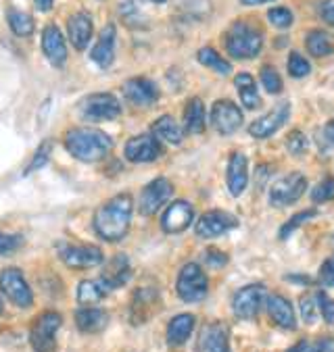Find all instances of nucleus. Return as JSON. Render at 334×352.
Listing matches in <instances>:
<instances>
[{"label": "nucleus", "instance_id": "1", "mask_svg": "<svg viewBox=\"0 0 334 352\" xmlns=\"http://www.w3.org/2000/svg\"><path fill=\"white\" fill-rule=\"evenodd\" d=\"M132 196L129 194H117L94 213V232L105 240V242H119L125 238L132 221Z\"/></svg>", "mask_w": 334, "mask_h": 352}, {"label": "nucleus", "instance_id": "2", "mask_svg": "<svg viewBox=\"0 0 334 352\" xmlns=\"http://www.w3.org/2000/svg\"><path fill=\"white\" fill-rule=\"evenodd\" d=\"M65 148L82 163H98L111 153L113 140L94 127H74L65 133Z\"/></svg>", "mask_w": 334, "mask_h": 352}, {"label": "nucleus", "instance_id": "3", "mask_svg": "<svg viewBox=\"0 0 334 352\" xmlns=\"http://www.w3.org/2000/svg\"><path fill=\"white\" fill-rule=\"evenodd\" d=\"M263 48V34L249 21H236L226 34V50L232 58H255Z\"/></svg>", "mask_w": 334, "mask_h": 352}, {"label": "nucleus", "instance_id": "4", "mask_svg": "<svg viewBox=\"0 0 334 352\" xmlns=\"http://www.w3.org/2000/svg\"><path fill=\"white\" fill-rule=\"evenodd\" d=\"M176 292L184 302H200L209 292V281L205 271L196 263H186L180 269L178 281H176Z\"/></svg>", "mask_w": 334, "mask_h": 352}, {"label": "nucleus", "instance_id": "5", "mask_svg": "<svg viewBox=\"0 0 334 352\" xmlns=\"http://www.w3.org/2000/svg\"><path fill=\"white\" fill-rule=\"evenodd\" d=\"M63 325V317L54 311H46L38 315L30 329V344L36 352H54L56 348V331Z\"/></svg>", "mask_w": 334, "mask_h": 352}, {"label": "nucleus", "instance_id": "6", "mask_svg": "<svg viewBox=\"0 0 334 352\" xmlns=\"http://www.w3.org/2000/svg\"><path fill=\"white\" fill-rule=\"evenodd\" d=\"M78 111L82 115V119L86 121H113L121 115V104L119 100L109 94V92H96L86 96L80 104Z\"/></svg>", "mask_w": 334, "mask_h": 352}, {"label": "nucleus", "instance_id": "7", "mask_svg": "<svg viewBox=\"0 0 334 352\" xmlns=\"http://www.w3.org/2000/svg\"><path fill=\"white\" fill-rule=\"evenodd\" d=\"M0 290H3V294L19 309H28L34 305V292L25 281L23 271L17 267H9L0 271Z\"/></svg>", "mask_w": 334, "mask_h": 352}, {"label": "nucleus", "instance_id": "8", "mask_svg": "<svg viewBox=\"0 0 334 352\" xmlns=\"http://www.w3.org/2000/svg\"><path fill=\"white\" fill-rule=\"evenodd\" d=\"M307 190V177L301 173H289L282 179H278L270 190V204L276 208H284L295 204Z\"/></svg>", "mask_w": 334, "mask_h": 352}, {"label": "nucleus", "instance_id": "9", "mask_svg": "<svg viewBox=\"0 0 334 352\" xmlns=\"http://www.w3.org/2000/svg\"><path fill=\"white\" fill-rule=\"evenodd\" d=\"M123 155L129 163H153L161 155V142L153 133L134 135L125 142Z\"/></svg>", "mask_w": 334, "mask_h": 352}, {"label": "nucleus", "instance_id": "10", "mask_svg": "<svg viewBox=\"0 0 334 352\" xmlns=\"http://www.w3.org/2000/svg\"><path fill=\"white\" fill-rule=\"evenodd\" d=\"M267 290L263 284H251L240 288L232 298V311L238 319H253L257 317L259 309L263 307Z\"/></svg>", "mask_w": 334, "mask_h": 352}, {"label": "nucleus", "instance_id": "11", "mask_svg": "<svg viewBox=\"0 0 334 352\" xmlns=\"http://www.w3.org/2000/svg\"><path fill=\"white\" fill-rule=\"evenodd\" d=\"M59 256L72 269H92L103 263V250L90 244H63Z\"/></svg>", "mask_w": 334, "mask_h": 352}, {"label": "nucleus", "instance_id": "12", "mask_svg": "<svg viewBox=\"0 0 334 352\" xmlns=\"http://www.w3.org/2000/svg\"><path fill=\"white\" fill-rule=\"evenodd\" d=\"M209 119H211V125H213V129L218 133L230 135L236 129H240V125H242V111L232 100L222 98V100L213 102Z\"/></svg>", "mask_w": 334, "mask_h": 352}, {"label": "nucleus", "instance_id": "13", "mask_svg": "<svg viewBox=\"0 0 334 352\" xmlns=\"http://www.w3.org/2000/svg\"><path fill=\"white\" fill-rule=\"evenodd\" d=\"M234 228H238V219L234 215L226 213V210H209V213L200 215V219L194 226V232L198 238L211 240V238H218Z\"/></svg>", "mask_w": 334, "mask_h": 352}, {"label": "nucleus", "instance_id": "14", "mask_svg": "<svg viewBox=\"0 0 334 352\" xmlns=\"http://www.w3.org/2000/svg\"><path fill=\"white\" fill-rule=\"evenodd\" d=\"M291 117V104L284 100V102H278L270 113L255 119L251 125H249V133L257 140H265V138H270L274 135Z\"/></svg>", "mask_w": 334, "mask_h": 352}, {"label": "nucleus", "instance_id": "15", "mask_svg": "<svg viewBox=\"0 0 334 352\" xmlns=\"http://www.w3.org/2000/svg\"><path fill=\"white\" fill-rule=\"evenodd\" d=\"M174 194V186L165 179V177H157L153 179L149 186L143 188V194H140V215L145 217H151L155 215L157 210L171 198Z\"/></svg>", "mask_w": 334, "mask_h": 352}, {"label": "nucleus", "instance_id": "16", "mask_svg": "<svg viewBox=\"0 0 334 352\" xmlns=\"http://www.w3.org/2000/svg\"><path fill=\"white\" fill-rule=\"evenodd\" d=\"M198 352H230V329L226 323L216 321L200 329L198 342H196Z\"/></svg>", "mask_w": 334, "mask_h": 352}, {"label": "nucleus", "instance_id": "17", "mask_svg": "<svg viewBox=\"0 0 334 352\" xmlns=\"http://www.w3.org/2000/svg\"><path fill=\"white\" fill-rule=\"evenodd\" d=\"M159 294L155 288H138L129 302V321L134 325L147 323L159 307Z\"/></svg>", "mask_w": 334, "mask_h": 352}, {"label": "nucleus", "instance_id": "18", "mask_svg": "<svg viewBox=\"0 0 334 352\" xmlns=\"http://www.w3.org/2000/svg\"><path fill=\"white\" fill-rule=\"evenodd\" d=\"M192 219H194L192 204L186 200H176L165 208V213L161 217V228L167 234H180L192 223Z\"/></svg>", "mask_w": 334, "mask_h": 352}, {"label": "nucleus", "instance_id": "19", "mask_svg": "<svg viewBox=\"0 0 334 352\" xmlns=\"http://www.w3.org/2000/svg\"><path fill=\"white\" fill-rule=\"evenodd\" d=\"M125 98L136 107H151L159 98V88L149 78H132L123 84Z\"/></svg>", "mask_w": 334, "mask_h": 352}, {"label": "nucleus", "instance_id": "20", "mask_svg": "<svg viewBox=\"0 0 334 352\" xmlns=\"http://www.w3.org/2000/svg\"><path fill=\"white\" fill-rule=\"evenodd\" d=\"M42 52L48 58L52 67H63L67 60V46H65V36L56 25H46L42 32Z\"/></svg>", "mask_w": 334, "mask_h": 352}, {"label": "nucleus", "instance_id": "21", "mask_svg": "<svg viewBox=\"0 0 334 352\" xmlns=\"http://www.w3.org/2000/svg\"><path fill=\"white\" fill-rule=\"evenodd\" d=\"M267 315H270V319L282 327V329H295L297 327V317H295V311H293V305L278 296V294H267L265 296V302H263Z\"/></svg>", "mask_w": 334, "mask_h": 352}, {"label": "nucleus", "instance_id": "22", "mask_svg": "<svg viewBox=\"0 0 334 352\" xmlns=\"http://www.w3.org/2000/svg\"><path fill=\"white\" fill-rule=\"evenodd\" d=\"M92 19L88 13L80 11L74 13L70 19H67V36H70V42L74 44L76 50H86L90 40H92Z\"/></svg>", "mask_w": 334, "mask_h": 352}, {"label": "nucleus", "instance_id": "23", "mask_svg": "<svg viewBox=\"0 0 334 352\" xmlns=\"http://www.w3.org/2000/svg\"><path fill=\"white\" fill-rule=\"evenodd\" d=\"M115 25L113 23H107L103 28V32L98 34V40L94 44V48L90 50V58L92 63H96L101 69H107L111 67L113 58H115Z\"/></svg>", "mask_w": 334, "mask_h": 352}, {"label": "nucleus", "instance_id": "24", "mask_svg": "<svg viewBox=\"0 0 334 352\" xmlns=\"http://www.w3.org/2000/svg\"><path fill=\"white\" fill-rule=\"evenodd\" d=\"M129 273H132V269H129V258L125 256V254H115L111 261H109V265L105 267V271H103V275H101V281L105 284V288L111 292V290H115V288H121L125 281L129 279Z\"/></svg>", "mask_w": 334, "mask_h": 352}, {"label": "nucleus", "instance_id": "25", "mask_svg": "<svg viewBox=\"0 0 334 352\" xmlns=\"http://www.w3.org/2000/svg\"><path fill=\"white\" fill-rule=\"evenodd\" d=\"M226 179H228V190L232 196H240L247 190V186H249V163H247L244 155L234 153L230 157Z\"/></svg>", "mask_w": 334, "mask_h": 352}, {"label": "nucleus", "instance_id": "26", "mask_svg": "<svg viewBox=\"0 0 334 352\" xmlns=\"http://www.w3.org/2000/svg\"><path fill=\"white\" fill-rule=\"evenodd\" d=\"M109 315L103 309L96 307H82L76 311V325L84 333H98L107 327Z\"/></svg>", "mask_w": 334, "mask_h": 352}, {"label": "nucleus", "instance_id": "27", "mask_svg": "<svg viewBox=\"0 0 334 352\" xmlns=\"http://www.w3.org/2000/svg\"><path fill=\"white\" fill-rule=\"evenodd\" d=\"M194 329V317L190 313H182V315H176L169 325H167V344L178 348L182 344H186V340L190 338Z\"/></svg>", "mask_w": 334, "mask_h": 352}, {"label": "nucleus", "instance_id": "28", "mask_svg": "<svg viewBox=\"0 0 334 352\" xmlns=\"http://www.w3.org/2000/svg\"><path fill=\"white\" fill-rule=\"evenodd\" d=\"M205 104L200 98H190L184 107V129L188 133H203L205 131Z\"/></svg>", "mask_w": 334, "mask_h": 352}, {"label": "nucleus", "instance_id": "29", "mask_svg": "<svg viewBox=\"0 0 334 352\" xmlns=\"http://www.w3.org/2000/svg\"><path fill=\"white\" fill-rule=\"evenodd\" d=\"M234 86L238 90V96H240V102L244 104V109L255 111V109L261 107L259 90H257V84H255L251 74H238L234 78Z\"/></svg>", "mask_w": 334, "mask_h": 352}, {"label": "nucleus", "instance_id": "30", "mask_svg": "<svg viewBox=\"0 0 334 352\" xmlns=\"http://www.w3.org/2000/svg\"><path fill=\"white\" fill-rule=\"evenodd\" d=\"M153 131V135H157L159 140H165L167 144H180L182 142V138H184V131H182V127L178 125V121L171 117V115H161L155 123H153V127H151Z\"/></svg>", "mask_w": 334, "mask_h": 352}, {"label": "nucleus", "instance_id": "31", "mask_svg": "<svg viewBox=\"0 0 334 352\" xmlns=\"http://www.w3.org/2000/svg\"><path fill=\"white\" fill-rule=\"evenodd\" d=\"M305 48L315 58H324V56H330L334 52V42H332V38H330L328 32H324V30H311L307 34V38H305Z\"/></svg>", "mask_w": 334, "mask_h": 352}, {"label": "nucleus", "instance_id": "32", "mask_svg": "<svg viewBox=\"0 0 334 352\" xmlns=\"http://www.w3.org/2000/svg\"><path fill=\"white\" fill-rule=\"evenodd\" d=\"M107 292H109V290L105 288V284H103L101 279H84L82 284L78 286L76 296H78V300H80L84 307H94L96 302H101V300L105 298Z\"/></svg>", "mask_w": 334, "mask_h": 352}, {"label": "nucleus", "instance_id": "33", "mask_svg": "<svg viewBox=\"0 0 334 352\" xmlns=\"http://www.w3.org/2000/svg\"><path fill=\"white\" fill-rule=\"evenodd\" d=\"M196 58H198L200 65L209 67L211 72H218L220 76H228V74L232 72V65H230L216 48H211V46L200 48V50L196 52Z\"/></svg>", "mask_w": 334, "mask_h": 352}, {"label": "nucleus", "instance_id": "34", "mask_svg": "<svg viewBox=\"0 0 334 352\" xmlns=\"http://www.w3.org/2000/svg\"><path fill=\"white\" fill-rule=\"evenodd\" d=\"M7 21H9V28L15 36L19 38H28L34 34V19L32 15L19 11V9H9L7 11Z\"/></svg>", "mask_w": 334, "mask_h": 352}, {"label": "nucleus", "instance_id": "35", "mask_svg": "<svg viewBox=\"0 0 334 352\" xmlns=\"http://www.w3.org/2000/svg\"><path fill=\"white\" fill-rule=\"evenodd\" d=\"M259 80H261V86L265 88L267 94H280L282 92V78H280V74L276 72L272 65L261 67Z\"/></svg>", "mask_w": 334, "mask_h": 352}, {"label": "nucleus", "instance_id": "36", "mask_svg": "<svg viewBox=\"0 0 334 352\" xmlns=\"http://www.w3.org/2000/svg\"><path fill=\"white\" fill-rule=\"evenodd\" d=\"M315 215H317V213H315L313 208H307V210H301V213L293 215V217H291V219L280 228V240H289V238H291V234H293L297 228H301L303 223L311 221Z\"/></svg>", "mask_w": 334, "mask_h": 352}, {"label": "nucleus", "instance_id": "37", "mask_svg": "<svg viewBox=\"0 0 334 352\" xmlns=\"http://www.w3.org/2000/svg\"><path fill=\"white\" fill-rule=\"evenodd\" d=\"M286 69H289L291 78H295V80H301V78H307V76H309V72H311V65H309V60H307V58H305L301 52H291Z\"/></svg>", "mask_w": 334, "mask_h": 352}, {"label": "nucleus", "instance_id": "38", "mask_svg": "<svg viewBox=\"0 0 334 352\" xmlns=\"http://www.w3.org/2000/svg\"><path fill=\"white\" fill-rule=\"evenodd\" d=\"M311 200L315 204H324L334 200V177H324L313 190H311Z\"/></svg>", "mask_w": 334, "mask_h": 352}, {"label": "nucleus", "instance_id": "39", "mask_svg": "<svg viewBox=\"0 0 334 352\" xmlns=\"http://www.w3.org/2000/svg\"><path fill=\"white\" fill-rule=\"evenodd\" d=\"M267 19H270V23L274 25V28H278V30H286V28H291L293 25V11L291 9H286V7H274V9H270L267 11Z\"/></svg>", "mask_w": 334, "mask_h": 352}, {"label": "nucleus", "instance_id": "40", "mask_svg": "<svg viewBox=\"0 0 334 352\" xmlns=\"http://www.w3.org/2000/svg\"><path fill=\"white\" fill-rule=\"evenodd\" d=\"M286 148H289V153H291L293 157L305 155V153H307V138H305V133L299 131V129L291 131L289 138H286Z\"/></svg>", "mask_w": 334, "mask_h": 352}, {"label": "nucleus", "instance_id": "41", "mask_svg": "<svg viewBox=\"0 0 334 352\" xmlns=\"http://www.w3.org/2000/svg\"><path fill=\"white\" fill-rule=\"evenodd\" d=\"M50 153H52V142H50V140H46V142H42V144H40V148H38L36 157L32 159L30 167L25 169V175H28V173H34V171H38V169H42V167L48 163Z\"/></svg>", "mask_w": 334, "mask_h": 352}, {"label": "nucleus", "instance_id": "42", "mask_svg": "<svg viewBox=\"0 0 334 352\" xmlns=\"http://www.w3.org/2000/svg\"><path fill=\"white\" fill-rule=\"evenodd\" d=\"M299 309H301V319L307 325H313L317 321V302H315V296H303L299 300Z\"/></svg>", "mask_w": 334, "mask_h": 352}, {"label": "nucleus", "instance_id": "43", "mask_svg": "<svg viewBox=\"0 0 334 352\" xmlns=\"http://www.w3.org/2000/svg\"><path fill=\"white\" fill-rule=\"evenodd\" d=\"M315 302H317V309H320V315L324 317V321L334 323V300L326 292H317Z\"/></svg>", "mask_w": 334, "mask_h": 352}, {"label": "nucleus", "instance_id": "44", "mask_svg": "<svg viewBox=\"0 0 334 352\" xmlns=\"http://www.w3.org/2000/svg\"><path fill=\"white\" fill-rule=\"evenodd\" d=\"M21 244H23V236L0 232V254H11V252H15Z\"/></svg>", "mask_w": 334, "mask_h": 352}, {"label": "nucleus", "instance_id": "45", "mask_svg": "<svg viewBox=\"0 0 334 352\" xmlns=\"http://www.w3.org/2000/svg\"><path fill=\"white\" fill-rule=\"evenodd\" d=\"M320 279L326 286H334V254L324 261V265L320 269Z\"/></svg>", "mask_w": 334, "mask_h": 352}, {"label": "nucleus", "instance_id": "46", "mask_svg": "<svg viewBox=\"0 0 334 352\" xmlns=\"http://www.w3.org/2000/svg\"><path fill=\"white\" fill-rule=\"evenodd\" d=\"M205 261H207V265H211V267H224V265L228 263V254H224V252L211 248V250H207Z\"/></svg>", "mask_w": 334, "mask_h": 352}, {"label": "nucleus", "instance_id": "47", "mask_svg": "<svg viewBox=\"0 0 334 352\" xmlns=\"http://www.w3.org/2000/svg\"><path fill=\"white\" fill-rule=\"evenodd\" d=\"M320 15L328 25L334 28V0H324V3L320 5Z\"/></svg>", "mask_w": 334, "mask_h": 352}, {"label": "nucleus", "instance_id": "48", "mask_svg": "<svg viewBox=\"0 0 334 352\" xmlns=\"http://www.w3.org/2000/svg\"><path fill=\"white\" fill-rule=\"evenodd\" d=\"M309 352H334V340L332 338H320L313 346H309Z\"/></svg>", "mask_w": 334, "mask_h": 352}, {"label": "nucleus", "instance_id": "49", "mask_svg": "<svg viewBox=\"0 0 334 352\" xmlns=\"http://www.w3.org/2000/svg\"><path fill=\"white\" fill-rule=\"evenodd\" d=\"M324 138H326V142L334 146V119H330L326 125H324Z\"/></svg>", "mask_w": 334, "mask_h": 352}, {"label": "nucleus", "instance_id": "50", "mask_svg": "<svg viewBox=\"0 0 334 352\" xmlns=\"http://www.w3.org/2000/svg\"><path fill=\"white\" fill-rule=\"evenodd\" d=\"M34 5H36L38 11L48 13V11L52 9V5H54V0H34Z\"/></svg>", "mask_w": 334, "mask_h": 352}, {"label": "nucleus", "instance_id": "51", "mask_svg": "<svg viewBox=\"0 0 334 352\" xmlns=\"http://www.w3.org/2000/svg\"><path fill=\"white\" fill-rule=\"evenodd\" d=\"M286 352H309V344H307L305 340H301V342H297L295 346H291Z\"/></svg>", "mask_w": 334, "mask_h": 352}, {"label": "nucleus", "instance_id": "52", "mask_svg": "<svg viewBox=\"0 0 334 352\" xmlns=\"http://www.w3.org/2000/svg\"><path fill=\"white\" fill-rule=\"evenodd\" d=\"M244 7H257V5H265V3H272V0H240Z\"/></svg>", "mask_w": 334, "mask_h": 352}, {"label": "nucleus", "instance_id": "53", "mask_svg": "<svg viewBox=\"0 0 334 352\" xmlns=\"http://www.w3.org/2000/svg\"><path fill=\"white\" fill-rule=\"evenodd\" d=\"M145 3H155V5H163L165 0H145Z\"/></svg>", "mask_w": 334, "mask_h": 352}, {"label": "nucleus", "instance_id": "54", "mask_svg": "<svg viewBox=\"0 0 334 352\" xmlns=\"http://www.w3.org/2000/svg\"><path fill=\"white\" fill-rule=\"evenodd\" d=\"M3 311H5V307H3V300H0V315H3Z\"/></svg>", "mask_w": 334, "mask_h": 352}]
</instances>
